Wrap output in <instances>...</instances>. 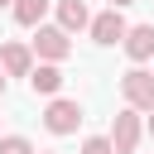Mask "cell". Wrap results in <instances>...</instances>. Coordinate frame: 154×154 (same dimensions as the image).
I'll use <instances>...</instances> for the list:
<instances>
[{"label":"cell","mask_w":154,"mask_h":154,"mask_svg":"<svg viewBox=\"0 0 154 154\" xmlns=\"http://www.w3.org/2000/svg\"><path fill=\"white\" fill-rule=\"evenodd\" d=\"M38 154H48V149H38Z\"/></svg>","instance_id":"ac0fdd59"},{"label":"cell","mask_w":154,"mask_h":154,"mask_svg":"<svg viewBox=\"0 0 154 154\" xmlns=\"http://www.w3.org/2000/svg\"><path fill=\"white\" fill-rule=\"evenodd\" d=\"M144 116H149V120H144V130H149V135H154V111H144Z\"/></svg>","instance_id":"5bb4252c"},{"label":"cell","mask_w":154,"mask_h":154,"mask_svg":"<svg viewBox=\"0 0 154 154\" xmlns=\"http://www.w3.org/2000/svg\"><path fill=\"white\" fill-rule=\"evenodd\" d=\"M0 96H5V72H0Z\"/></svg>","instance_id":"9a60e30c"},{"label":"cell","mask_w":154,"mask_h":154,"mask_svg":"<svg viewBox=\"0 0 154 154\" xmlns=\"http://www.w3.org/2000/svg\"><path fill=\"white\" fill-rule=\"evenodd\" d=\"M106 5H111V10H125V5H135V0H106Z\"/></svg>","instance_id":"4fadbf2b"},{"label":"cell","mask_w":154,"mask_h":154,"mask_svg":"<svg viewBox=\"0 0 154 154\" xmlns=\"http://www.w3.org/2000/svg\"><path fill=\"white\" fill-rule=\"evenodd\" d=\"M48 10H53V0H14V5H10L14 24H24V29H38Z\"/></svg>","instance_id":"30bf717a"},{"label":"cell","mask_w":154,"mask_h":154,"mask_svg":"<svg viewBox=\"0 0 154 154\" xmlns=\"http://www.w3.org/2000/svg\"><path fill=\"white\" fill-rule=\"evenodd\" d=\"M120 96H125V106L130 111H154V72L149 67H130L125 77H120Z\"/></svg>","instance_id":"3957f363"},{"label":"cell","mask_w":154,"mask_h":154,"mask_svg":"<svg viewBox=\"0 0 154 154\" xmlns=\"http://www.w3.org/2000/svg\"><path fill=\"white\" fill-rule=\"evenodd\" d=\"M0 154H38L29 135H0Z\"/></svg>","instance_id":"8fae6325"},{"label":"cell","mask_w":154,"mask_h":154,"mask_svg":"<svg viewBox=\"0 0 154 154\" xmlns=\"http://www.w3.org/2000/svg\"><path fill=\"white\" fill-rule=\"evenodd\" d=\"M120 48H125V58H130L135 67H144V63L154 58V24H130L125 38H120Z\"/></svg>","instance_id":"52a82bcc"},{"label":"cell","mask_w":154,"mask_h":154,"mask_svg":"<svg viewBox=\"0 0 154 154\" xmlns=\"http://www.w3.org/2000/svg\"><path fill=\"white\" fill-rule=\"evenodd\" d=\"M77 125H82V101L53 96V101L43 106V130H48V135H77Z\"/></svg>","instance_id":"7a4b0ae2"},{"label":"cell","mask_w":154,"mask_h":154,"mask_svg":"<svg viewBox=\"0 0 154 154\" xmlns=\"http://www.w3.org/2000/svg\"><path fill=\"white\" fill-rule=\"evenodd\" d=\"M0 72L5 77H29L34 72V48L19 43V38H5L0 43Z\"/></svg>","instance_id":"8992f818"},{"label":"cell","mask_w":154,"mask_h":154,"mask_svg":"<svg viewBox=\"0 0 154 154\" xmlns=\"http://www.w3.org/2000/svg\"><path fill=\"white\" fill-rule=\"evenodd\" d=\"M149 63H154V58H149ZM149 72H154V67H149Z\"/></svg>","instance_id":"e0dca14e"},{"label":"cell","mask_w":154,"mask_h":154,"mask_svg":"<svg viewBox=\"0 0 154 154\" xmlns=\"http://www.w3.org/2000/svg\"><path fill=\"white\" fill-rule=\"evenodd\" d=\"M144 140V120H140V111H120L116 120H111V144H116V154H135V144Z\"/></svg>","instance_id":"5b68a950"},{"label":"cell","mask_w":154,"mask_h":154,"mask_svg":"<svg viewBox=\"0 0 154 154\" xmlns=\"http://www.w3.org/2000/svg\"><path fill=\"white\" fill-rule=\"evenodd\" d=\"M125 29H130V24H125V14H120V10H111V5H106L101 14H91V24H87L91 43H101V48H116V43L125 38Z\"/></svg>","instance_id":"277c9868"},{"label":"cell","mask_w":154,"mask_h":154,"mask_svg":"<svg viewBox=\"0 0 154 154\" xmlns=\"http://www.w3.org/2000/svg\"><path fill=\"white\" fill-rule=\"evenodd\" d=\"M5 5H14V0H0V10H5Z\"/></svg>","instance_id":"2e32d148"},{"label":"cell","mask_w":154,"mask_h":154,"mask_svg":"<svg viewBox=\"0 0 154 154\" xmlns=\"http://www.w3.org/2000/svg\"><path fill=\"white\" fill-rule=\"evenodd\" d=\"M82 154H116V144H111V135H87Z\"/></svg>","instance_id":"7c38bea8"},{"label":"cell","mask_w":154,"mask_h":154,"mask_svg":"<svg viewBox=\"0 0 154 154\" xmlns=\"http://www.w3.org/2000/svg\"><path fill=\"white\" fill-rule=\"evenodd\" d=\"M63 63H34V72H29V87H34V96H63Z\"/></svg>","instance_id":"ba28073f"},{"label":"cell","mask_w":154,"mask_h":154,"mask_svg":"<svg viewBox=\"0 0 154 154\" xmlns=\"http://www.w3.org/2000/svg\"><path fill=\"white\" fill-rule=\"evenodd\" d=\"M29 48H34V58H38V63H63V58L72 53V34H67V29H58V24H38Z\"/></svg>","instance_id":"6da1fadb"},{"label":"cell","mask_w":154,"mask_h":154,"mask_svg":"<svg viewBox=\"0 0 154 154\" xmlns=\"http://www.w3.org/2000/svg\"><path fill=\"white\" fill-rule=\"evenodd\" d=\"M91 24V10H87V0H58V29H67V34H82Z\"/></svg>","instance_id":"9c48e42d"}]
</instances>
